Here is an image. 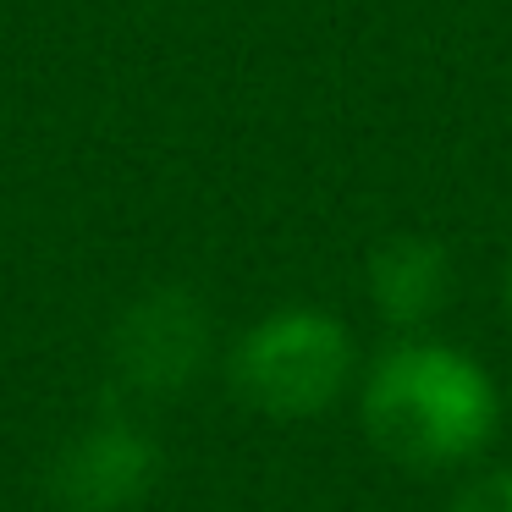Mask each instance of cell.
Here are the masks:
<instances>
[{
	"label": "cell",
	"instance_id": "cell-1",
	"mask_svg": "<svg viewBox=\"0 0 512 512\" xmlns=\"http://www.w3.org/2000/svg\"><path fill=\"white\" fill-rule=\"evenodd\" d=\"M364 430L402 468H452L490 446L501 424V397L485 364L446 342L386 347L364 375Z\"/></svg>",
	"mask_w": 512,
	"mask_h": 512
},
{
	"label": "cell",
	"instance_id": "cell-2",
	"mask_svg": "<svg viewBox=\"0 0 512 512\" xmlns=\"http://www.w3.org/2000/svg\"><path fill=\"white\" fill-rule=\"evenodd\" d=\"M353 336L336 314L292 303L254 320L232 347V386L265 419H314L353 380Z\"/></svg>",
	"mask_w": 512,
	"mask_h": 512
},
{
	"label": "cell",
	"instance_id": "cell-3",
	"mask_svg": "<svg viewBox=\"0 0 512 512\" xmlns=\"http://www.w3.org/2000/svg\"><path fill=\"white\" fill-rule=\"evenodd\" d=\"M210 364V309L188 287H155L111 331V369L127 397H177Z\"/></svg>",
	"mask_w": 512,
	"mask_h": 512
},
{
	"label": "cell",
	"instance_id": "cell-4",
	"mask_svg": "<svg viewBox=\"0 0 512 512\" xmlns=\"http://www.w3.org/2000/svg\"><path fill=\"white\" fill-rule=\"evenodd\" d=\"M160 479V446L138 419H94L50 463L61 512H133Z\"/></svg>",
	"mask_w": 512,
	"mask_h": 512
},
{
	"label": "cell",
	"instance_id": "cell-5",
	"mask_svg": "<svg viewBox=\"0 0 512 512\" xmlns=\"http://www.w3.org/2000/svg\"><path fill=\"white\" fill-rule=\"evenodd\" d=\"M369 303L386 325L419 331L452 303V254L435 237H391L369 254Z\"/></svg>",
	"mask_w": 512,
	"mask_h": 512
},
{
	"label": "cell",
	"instance_id": "cell-6",
	"mask_svg": "<svg viewBox=\"0 0 512 512\" xmlns=\"http://www.w3.org/2000/svg\"><path fill=\"white\" fill-rule=\"evenodd\" d=\"M452 512H512V468L479 474L474 485L452 501Z\"/></svg>",
	"mask_w": 512,
	"mask_h": 512
},
{
	"label": "cell",
	"instance_id": "cell-7",
	"mask_svg": "<svg viewBox=\"0 0 512 512\" xmlns=\"http://www.w3.org/2000/svg\"><path fill=\"white\" fill-rule=\"evenodd\" d=\"M507 303H512V265H507Z\"/></svg>",
	"mask_w": 512,
	"mask_h": 512
}]
</instances>
